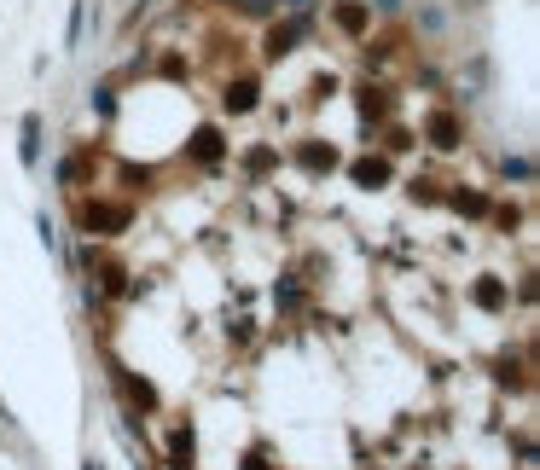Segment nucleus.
<instances>
[{"instance_id": "nucleus-9", "label": "nucleus", "mask_w": 540, "mask_h": 470, "mask_svg": "<svg viewBox=\"0 0 540 470\" xmlns=\"http://www.w3.org/2000/svg\"><path fill=\"white\" fill-rule=\"evenodd\" d=\"M302 163H308V168H331V151H320V145H308V151H302Z\"/></svg>"}, {"instance_id": "nucleus-7", "label": "nucleus", "mask_w": 540, "mask_h": 470, "mask_svg": "<svg viewBox=\"0 0 540 470\" xmlns=\"http://www.w3.org/2000/svg\"><path fill=\"white\" fill-rule=\"evenodd\" d=\"M476 302H482V308H500L506 290H500V285H476Z\"/></svg>"}, {"instance_id": "nucleus-3", "label": "nucleus", "mask_w": 540, "mask_h": 470, "mask_svg": "<svg viewBox=\"0 0 540 470\" xmlns=\"http://www.w3.org/2000/svg\"><path fill=\"white\" fill-rule=\"evenodd\" d=\"M192 157H198V163H215V157H221V134H215V128H204V134L192 140Z\"/></svg>"}, {"instance_id": "nucleus-4", "label": "nucleus", "mask_w": 540, "mask_h": 470, "mask_svg": "<svg viewBox=\"0 0 540 470\" xmlns=\"http://www.w3.org/2000/svg\"><path fill=\"white\" fill-rule=\"evenodd\" d=\"M169 459H174V470H186V464H192V430H174V441H169Z\"/></svg>"}, {"instance_id": "nucleus-8", "label": "nucleus", "mask_w": 540, "mask_h": 470, "mask_svg": "<svg viewBox=\"0 0 540 470\" xmlns=\"http://www.w3.org/2000/svg\"><path fill=\"white\" fill-rule=\"evenodd\" d=\"M454 203H459V209H465V215H482V209H488V198H476V192H459V198H454Z\"/></svg>"}, {"instance_id": "nucleus-6", "label": "nucleus", "mask_w": 540, "mask_h": 470, "mask_svg": "<svg viewBox=\"0 0 540 470\" xmlns=\"http://www.w3.org/2000/svg\"><path fill=\"white\" fill-rule=\"evenodd\" d=\"M227 105H233V111H250V105H256V88H250V81H239V88L227 93Z\"/></svg>"}, {"instance_id": "nucleus-2", "label": "nucleus", "mask_w": 540, "mask_h": 470, "mask_svg": "<svg viewBox=\"0 0 540 470\" xmlns=\"http://www.w3.org/2000/svg\"><path fill=\"white\" fill-rule=\"evenodd\" d=\"M430 134H436V145H459V122L441 111V116H430Z\"/></svg>"}, {"instance_id": "nucleus-5", "label": "nucleus", "mask_w": 540, "mask_h": 470, "mask_svg": "<svg viewBox=\"0 0 540 470\" xmlns=\"http://www.w3.org/2000/svg\"><path fill=\"white\" fill-rule=\"evenodd\" d=\"M384 175H389V168H384L378 157H366V163H354V180H360V186H372V180H384Z\"/></svg>"}, {"instance_id": "nucleus-1", "label": "nucleus", "mask_w": 540, "mask_h": 470, "mask_svg": "<svg viewBox=\"0 0 540 470\" xmlns=\"http://www.w3.org/2000/svg\"><path fill=\"white\" fill-rule=\"evenodd\" d=\"M94 233H116V227H128V209L122 203H87V215H81Z\"/></svg>"}, {"instance_id": "nucleus-10", "label": "nucleus", "mask_w": 540, "mask_h": 470, "mask_svg": "<svg viewBox=\"0 0 540 470\" xmlns=\"http://www.w3.org/2000/svg\"><path fill=\"white\" fill-rule=\"evenodd\" d=\"M337 24H343V29H360V24H366V12H360V6H343Z\"/></svg>"}]
</instances>
